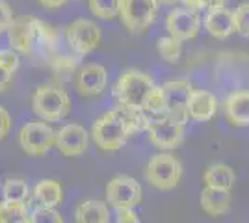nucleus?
I'll list each match as a JSON object with an SVG mask.
<instances>
[{
	"mask_svg": "<svg viewBox=\"0 0 249 223\" xmlns=\"http://www.w3.org/2000/svg\"><path fill=\"white\" fill-rule=\"evenodd\" d=\"M147 119V114L142 110L117 106L95 121L91 138L101 151H117L123 147L132 134L145 130Z\"/></svg>",
	"mask_w": 249,
	"mask_h": 223,
	"instance_id": "1",
	"label": "nucleus"
},
{
	"mask_svg": "<svg viewBox=\"0 0 249 223\" xmlns=\"http://www.w3.org/2000/svg\"><path fill=\"white\" fill-rule=\"evenodd\" d=\"M153 76L142 71H126L112 86V95L119 103V106L132 108L145 112L147 103L155 91Z\"/></svg>",
	"mask_w": 249,
	"mask_h": 223,
	"instance_id": "2",
	"label": "nucleus"
},
{
	"mask_svg": "<svg viewBox=\"0 0 249 223\" xmlns=\"http://www.w3.org/2000/svg\"><path fill=\"white\" fill-rule=\"evenodd\" d=\"M32 110L43 121L56 123L71 114V97L62 86H39L32 95Z\"/></svg>",
	"mask_w": 249,
	"mask_h": 223,
	"instance_id": "3",
	"label": "nucleus"
},
{
	"mask_svg": "<svg viewBox=\"0 0 249 223\" xmlns=\"http://www.w3.org/2000/svg\"><path fill=\"white\" fill-rule=\"evenodd\" d=\"M147 136L149 141L158 149H175L182 143L184 139V121L169 116V114H160V116H147Z\"/></svg>",
	"mask_w": 249,
	"mask_h": 223,
	"instance_id": "4",
	"label": "nucleus"
},
{
	"mask_svg": "<svg viewBox=\"0 0 249 223\" xmlns=\"http://www.w3.org/2000/svg\"><path fill=\"white\" fill-rule=\"evenodd\" d=\"M180 177H182V166L169 153H158L147 162L145 181L156 190H173L180 182Z\"/></svg>",
	"mask_w": 249,
	"mask_h": 223,
	"instance_id": "5",
	"label": "nucleus"
},
{
	"mask_svg": "<svg viewBox=\"0 0 249 223\" xmlns=\"http://www.w3.org/2000/svg\"><path fill=\"white\" fill-rule=\"evenodd\" d=\"M19 145L30 156H43L56 145V132L47 121H28L19 130Z\"/></svg>",
	"mask_w": 249,
	"mask_h": 223,
	"instance_id": "6",
	"label": "nucleus"
},
{
	"mask_svg": "<svg viewBox=\"0 0 249 223\" xmlns=\"http://www.w3.org/2000/svg\"><path fill=\"white\" fill-rule=\"evenodd\" d=\"M158 2L156 0H121L119 17L126 30L134 34L143 32L156 19Z\"/></svg>",
	"mask_w": 249,
	"mask_h": 223,
	"instance_id": "7",
	"label": "nucleus"
},
{
	"mask_svg": "<svg viewBox=\"0 0 249 223\" xmlns=\"http://www.w3.org/2000/svg\"><path fill=\"white\" fill-rule=\"evenodd\" d=\"M65 37H67L71 51L82 58L97 51V47L101 45V39H103V32L97 22L89 19H76L67 28Z\"/></svg>",
	"mask_w": 249,
	"mask_h": 223,
	"instance_id": "8",
	"label": "nucleus"
},
{
	"mask_svg": "<svg viewBox=\"0 0 249 223\" xmlns=\"http://www.w3.org/2000/svg\"><path fill=\"white\" fill-rule=\"evenodd\" d=\"M106 201L110 206H114L115 210L119 208H134L142 201V186L140 182L126 177V175H119L108 182L106 186Z\"/></svg>",
	"mask_w": 249,
	"mask_h": 223,
	"instance_id": "9",
	"label": "nucleus"
},
{
	"mask_svg": "<svg viewBox=\"0 0 249 223\" xmlns=\"http://www.w3.org/2000/svg\"><path fill=\"white\" fill-rule=\"evenodd\" d=\"M162 87L164 95V104H166V114L177 117L180 121H188V101L194 91L192 82L188 78H171Z\"/></svg>",
	"mask_w": 249,
	"mask_h": 223,
	"instance_id": "10",
	"label": "nucleus"
},
{
	"mask_svg": "<svg viewBox=\"0 0 249 223\" xmlns=\"http://www.w3.org/2000/svg\"><path fill=\"white\" fill-rule=\"evenodd\" d=\"M166 28L167 34L178 41H192L197 37L201 21L194 11L186 8H173L166 17Z\"/></svg>",
	"mask_w": 249,
	"mask_h": 223,
	"instance_id": "11",
	"label": "nucleus"
},
{
	"mask_svg": "<svg viewBox=\"0 0 249 223\" xmlns=\"http://www.w3.org/2000/svg\"><path fill=\"white\" fill-rule=\"evenodd\" d=\"M89 136L86 128L78 123H69L56 132V145L54 147L62 153L63 156H80L88 151Z\"/></svg>",
	"mask_w": 249,
	"mask_h": 223,
	"instance_id": "12",
	"label": "nucleus"
},
{
	"mask_svg": "<svg viewBox=\"0 0 249 223\" xmlns=\"http://www.w3.org/2000/svg\"><path fill=\"white\" fill-rule=\"evenodd\" d=\"M74 84L78 93L84 97L101 95L108 86V71L101 64H86L80 65Z\"/></svg>",
	"mask_w": 249,
	"mask_h": 223,
	"instance_id": "13",
	"label": "nucleus"
},
{
	"mask_svg": "<svg viewBox=\"0 0 249 223\" xmlns=\"http://www.w3.org/2000/svg\"><path fill=\"white\" fill-rule=\"evenodd\" d=\"M8 43L19 54H30L36 47L34 17H15L8 28Z\"/></svg>",
	"mask_w": 249,
	"mask_h": 223,
	"instance_id": "14",
	"label": "nucleus"
},
{
	"mask_svg": "<svg viewBox=\"0 0 249 223\" xmlns=\"http://www.w3.org/2000/svg\"><path fill=\"white\" fill-rule=\"evenodd\" d=\"M218 112V99L214 93L205 89H194L188 101V119L205 123L210 121Z\"/></svg>",
	"mask_w": 249,
	"mask_h": 223,
	"instance_id": "15",
	"label": "nucleus"
},
{
	"mask_svg": "<svg viewBox=\"0 0 249 223\" xmlns=\"http://www.w3.org/2000/svg\"><path fill=\"white\" fill-rule=\"evenodd\" d=\"M203 24H205V30L214 39H227V37H231L232 34L236 32L234 30V15L225 6L223 8L207 10Z\"/></svg>",
	"mask_w": 249,
	"mask_h": 223,
	"instance_id": "16",
	"label": "nucleus"
},
{
	"mask_svg": "<svg viewBox=\"0 0 249 223\" xmlns=\"http://www.w3.org/2000/svg\"><path fill=\"white\" fill-rule=\"evenodd\" d=\"M63 201L62 184L52 179H43L34 186L30 193V206H45V208H56Z\"/></svg>",
	"mask_w": 249,
	"mask_h": 223,
	"instance_id": "17",
	"label": "nucleus"
},
{
	"mask_svg": "<svg viewBox=\"0 0 249 223\" xmlns=\"http://www.w3.org/2000/svg\"><path fill=\"white\" fill-rule=\"evenodd\" d=\"M199 201H201V208L208 216H212V218L225 216L231 208V190L205 186L199 195Z\"/></svg>",
	"mask_w": 249,
	"mask_h": 223,
	"instance_id": "18",
	"label": "nucleus"
},
{
	"mask_svg": "<svg viewBox=\"0 0 249 223\" xmlns=\"http://www.w3.org/2000/svg\"><path fill=\"white\" fill-rule=\"evenodd\" d=\"M225 114L227 119L236 127L249 125V89L232 91L225 101Z\"/></svg>",
	"mask_w": 249,
	"mask_h": 223,
	"instance_id": "19",
	"label": "nucleus"
},
{
	"mask_svg": "<svg viewBox=\"0 0 249 223\" xmlns=\"http://www.w3.org/2000/svg\"><path fill=\"white\" fill-rule=\"evenodd\" d=\"M74 223H110V210L106 203L86 199L74 208Z\"/></svg>",
	"mask_w": 249,
	"mask_h": 223,
	"instance_id": "20",
	"label": "nucleus"
},
{
	"mask_svg": "<svg viewBox=\"0 0 249 223\" xmlns=\"http://www.w3.org/2000/svg\"><path fill=\"white\" fill-rule=\"evenodd\" d=\"M34 35H36V47L43 51V54L51 60L54 54L58 52V30H54L52 26H49L47 22H43L41 19L34 17Z\"/></svg>",
	"mask_w": 249,
	"mask_h": 223,
	"instance_id": "21",
	"label": "nucleus"
},
{
	"mask_svg": "<svg viewBox=\"0 0 249 223\" xmlns=\"http://www.w3.org/2000/svg\"><path fill=\"white\" fill-rule=\"evenodd\" d=\"M205 184L207 186H212V188H223V190H231L236 182V175L231 166L227 164H212L208 166L205 175Z\"/></svg>",
	"mask_w": 249,
	"mask_h": 223,
	"instance_id": "22",
	"label": "nucleus"
},
{
	"mask_svg": "<svg viewBox=\"0 0 249 223\" xmlns=\"http://www.w3.org/2000/svg\"><path fill=\"white\" fill-rule=\"evenodd\" d=\"M2 201L8 203H28L30 201V188L22 179H6L0 188Z\"/></svg>",
	"mask_w": 249,
	"mask_h": 223,
	"instance_id": "23",
	"label": "nucleus"
},
{
	"mask_svg": "<svg viewBox=\"0 0 249 223\" xmlns=\"http://www.w3.org/2000/svg\"><path fill=\"white\" fill-rule=\"evenodd\" d=\"M30 212V201L28 203H8L0 201V222L2 223H17L26 220Z\"/></svg>",
	"mask_w": 249,
	"mask_h": 223,
	"instance_id": "24",
	"label": "nucleus"
},
{
	"mask_svg": "<svg viewBox=\"0 0 249 223\" xmlns=\"http://www.w3.org/2000/svg\"><path fill=\"white\" fill-rule=\"evenodd\" d=\"M88 6L95 17L110 21V19H115L119 15L121 0H88Z\"/></svg>",
	"mask_w": 249,
	"mask_h": 223,
	"instance_id": "25",
	"label": "nucleus"
},
{
	"mask_svg": "<svg viewBox=\"0 0 249 223\" xmlns=\"http://www.w3.org/2000/svg\"><path fill=\"white\" fill-rule=\"evenodd\" d=\"M182 41H178L175 39L173 35H166V37H160L158 41H156V51L158 54L169 62V64H175L180 60V52H182Z\"/></svg>",
	"mask_w": 249,
	"mask_h": 223,
	"instance_id": "26",
	"label": "nucleus"
},
{
	"mask_svg": "<svg viewBox=\"0 0 249 223\" xmlns=\"http://www.w3.org/2000/svg\"><path fill=\"white\" fill-rule=\"evenodd\" d=\"M28 223H65L62 214L56 208H45V206H30Z\"/></svg>",
	"mask_w": 249,
	"mask_h": 223,
	"instance_id": "27",
	"label": "nucleus"
},
{
	"mask_svg": "<svg viewBox=\"0 0 249 223\" xmlns=\"http://www.w3.org/2000/svg\"><path fill=\"white\" fill-rule=\"evenodd\" d=\"M234 15V30L242 37H249V0L240 2L236 10L232 11Z\"/></svg>",
	"mask_w": 249,
	"mask_h": 223,
	"instance_id": "28",
	"label": "nucleus"
},
{
	"mask_svg": "<svg viewBox=\"0 0 249 223\" xmlns=\"http://www.w3.org/2000/svg\"><path fill=\"white\" fill-rule=\"evenodd\" d=\"M21 65V60H19V52L13 51V49H0V67L10 74H15L17 69Z\"/></svg>",
	"mask_w": 249,
	"mask_h": 223,
	"instance_id": "29",
	"label": "nucleus"
},
{
	"mask_svg": "<svg viewBox=\"0 0 249 223\" xmlns=\"http://www.w3.org/2000/svg\"><path fill=\"white\" fill-rule=\"evenodd\" d=\"M13 21H15V13L11 10V6L6 0H0V34L8 32Z\"/></svg>",
	"mask_w": 249,
	"mask_h": 223,
	"instance_id": "30",
	"label": "nucleus"
},
{
	"mask_svg": "<svg viewBox=\"0 0 249 223\" xmlns=\"http://www.w3.org/2000/svg\"><path fill=\"white\" fill-rule=\"evenodd\" d=\"M115 223H142V220L138 218V214L134 212V208H119V210H117Z\"/></svg>",
	"mask_w": 249,
	"mask_h": 223,
	"instance_id": "31",
	"label": "nucleus"
},
{
	"mask_svg": "<svg viewBox=\"0 0 249 223\" xmlns=\"http://www.w3.org/2000/svg\"><path fill=\"white\" fill-rule=\"evenodd\" d=\"M11 128V116L6 108L0 104V139H4L10 134Z\"/></svg>",
	"mask_w": 249,
	"mask_h": 223,
	"instance_id": "32",
	"label": "nucleus"
},
{
	"mask_svg": "<svg viewBox=\"0 0 249 223\" xmlns=\"http://www.w3.org/2000/svg\"><path fill=\"white\" fill-rule=\"evenodd\" d=\"M182 4H184V8L190 11H194V13H199L201 10H207L205 8V0H180Z\"/></svg>",
	"mask_w": 249,
	"mask_h": 223,
	"instance_id": "33",
	"label": "nucleus"
},
{
	"mask_svg": "<svg viewBox=\"0 0 249 223\" xmlns=\"http://www.w3.org/2000/svg\"><path fill=\"white\" fill-rule=\"evenodd\" d=\"M11 78H13V74L6 73L2 67H0V91H6L8 87L11 86Z\"/></svg>",
	"mask_w": 249,
	"mask_h": 223,
	"instance_id": "34",
	"label": "nucleus"
},
{
	"mask_svg": "<svg viewBox=\"0 0 249 223\" xmlns=\"http://www.w3.org/2000/svg\"><path fill=\"white\" fill-rule=\"evenodd\" d=\"M37 2L41 4L43 8H47V10H58V8H62L67 0H37Z\"/></svg>",
	"mask_w": 249,
	"mask_h": 223,
	"instance_id": "35",
	"label": "nucleus"
},
{
	"mask_svg": "<svg viewBox=\"0 0 249 223\" xmlns=\"http://www.w3.org/2000/svg\"><path fill=\"white\" fill-rule=\"evenodd\" d=\"M227 4V0H205V8L214 10V8H223Z\"/></svg>",
	"mask_w": 249,
	"mask_h": 223,
	"instance_id": "36",
	"label": "nucleus"
},
{
	"mask_svg": "<svg viewBox=\"0 0 249 223\" xmlns=\"http://www.w3.org/2000/svg\"><path fill=\"white\" fill-rule=\"evenodd\" d=\"M156 2H158V6H160V4H164V6H175L180 0H156Z\"/></svg>",
	"mask_w": 249,
	"mask_h": 223,
	"instance_id": "37",
	"label": "nucleus"
},
{
	"mask_svg": "<svg viewBox=\"0 0 249 223\" xmlns=\"http://www.w3.org/2000/svg\"><path fill=\"white\" fill-rule=\"evenodd\" d=\"M17 223H28V218H26V220H21V222H17Z\"/></svg>",
	"mask_w": 249,
	"mask_h": 223,
	"instance_id": "38",
	"label": "nucleus"
},
{
	"mask_svg": "<svg viewBox=\"0 0 249 223\" xmlns=\"http://www.w3.org/2000/svg\"><path fill=\"white\" fill-rule=\"evenodd\" d=\"M0 188H2V182H0Z\"/></svg>",
	"mask_w": 249,
	"mask_h": 223,
	"instance_id": "39",
	"label": "nucleus"
},
{
	"mask_svg": "<svg viewBox=\"0 0 249 223\" xmlns=\"http://www.w3.org/2000/svg\"><path fill=\"white\" fill-rule=\"evenodd\" d=\"M0 223H2V222H0Z\"/></svg>",
	"mask_w": 249,
	"mask_h": 223,
	"instance_id": "40",
	"label": "nucleus"
}]
</instances>
